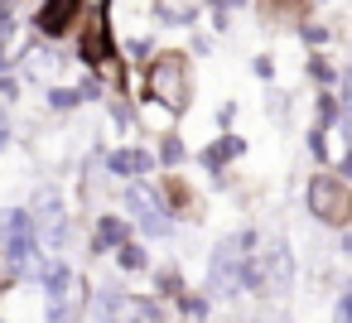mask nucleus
Segmentation results:
<instances>
[{
  "mask_svg": "<svg viewBox=\"0 0 352 323\" xmlns=\"http://www.w3.org/2000/svg\"><path fill=\"white\" fill-rule=\"evenodd\" d=\"M150 15L169 30H184V25H198V5H169V0H160V5H150Z\"/></svg>",
  "mask_w": 352,
  "mask_h": 323,
  "instance_id": "obj_12",
  "label": "nucleus"
},
{
  "mask_svg": "<svg viewBox=\"0 0 352 323\" xmlns=\"http://www.w3.org/2000/svg\"><path fill=\"white\" fill-rule=\"evenodd\" d=\"M111 126L116 131H135V102L131 97H116L111 102Z\"/></svg>",
  "mask_w": 352,
  "mask_h": 323,
  "instance_id": "obj_20",
  "label": "nucleus"
},
{
  "mask_svg": "<svg viewBox=\"0 0 352 323\" xmlns=\"http://www.w3.org/2000/svg\"><path fill=\"white\" fill-rule=\"evenodd\" d=\"M256 78L270 82V78H275V63H270V58H256Z\"/></svg>",
  "mask_w": 352,
  "mask_h": 323,
  "instance_id": "obj_31",
  "label": "nucleus"
},
{
  "mask_svg": "<svg viewBox=\"0 0 352 323\" xmlns=\"http://www.w3.org/2000/svg\"><path fill=\"white\" fill-rule=\"evenodd\" d=\"M126 241H131V222H126L121 212H102V217H97V232H92V251H97V256H107V251L116 256Z\"/></svg>",
  "mask_w": 352,
  "mask_h": 323,
  "instance_id": "obj_11",
  "label": "nucleus"
},
{
  "mask_svg": "<svg viewBox=\"0 0 352 323\" xmlns=\"http://www.w3.org/2000/svg\"><path fill=\"white\" fill-rule=\"evenodd\" d=\"M338 323H352V285H347L342 299H338Z\"/></svg>",
  "mask_w": 352,
  "mask_h": 323,
  "instance_id": "obj_28",
  "label": "nucleus"
},
{
  "mask_svg": "<svg viewBox=\"0 0 352 323\" xmlns=\"http://www.w3.org/2000/svg\"><path fill=\"white\" fill-rule=\"evenodd\" d=\"M184 155H188V150H184V140H179V135H160V155H155V159H160L164 169H179V164H184Z\"/></svg>",
  "mask_w": 352,
  "mask_h": 323,
  "instance_id": "obj_18",
  "label": "nucleus"
},
{
  "mask_svg": "<svg viewBox=\"0 0 352 323\" xmlns=\"http://www.w3.org/2000/svg\"><path fill=\"white\" fill-rule=\"evenodd\" d=\"M145 87H150V102H160L169 116H179L188 107V92H193L188 58L184 54H155L150 58V73H145Z\"/></svg>",
  "mask_w": 352,
  "mask_h": 323,
  "instance_id": "obj_2",
  "label": "nucleus"
},
{
  "mask_svg": "<svg viewBox=\"0 0 352 323\" xmlns=\"http://www.w3.org/2000/svg\"><path fill=\"white\" fill-rule=\"evenodd\" d=\"M241 155H246V140H241V135H222L217 145H208V150L198 155V164H203L217 183H227V164L241 159Z\"/></svg>",
  "mask_w": 352,
  "mask_h": 323,
  "instance_id": "obj_10",
  "label": "nucleus"
},
{
  "mask_svg": "<svg viewBox=\"0 0 352 323\" xmlns=\"http://www.w3.org/2000/svg\"><path fill=\"white\" fill-rule=\"evenodd\" d=\"M309 78H314V82H323V92H328V87L338 82V68H333V58L314 54V58H309Z\"/></svg>",
  "mask_w": 352,
  "mask_h": 323,
  "instance_id": "obj_19",
  "label": "nucleus"
},
{
  "mask_svg": "<svg viewBox=\"0 0 352 323\" xmlns=\"http://www.w3.org/2000/svg\"><path fill=\"white\" fill-rule=\"evenodd\" d=\"M338 246H342V256H352V227L342 232V241H338Z\"/></svg>",
  "mask_w": 352,
  "mask_h": 323,
  "instance_id": "obj_32",
  "label": "nucleus"
},
{
  "mask_svg": "<svg viewBox=\"0 0 352 323\" xmlns=\"http://www.w3.org/2000/svg\"><path fill=\"white\" fill-rule=\"evenodd\" d=\"M92 318L97 323H145V299H135L126 285H102L92 294Z\"/></svg>",
  "mask_w": 352,
  "mask_h": 323,
  "instance_id": "obj_7",
  "label": "nucleus"
},
{
  "mask_svg": "<svg viewBox=\"0 0 352 323\" xmlns=\"http://www.w3.org/2000/svg\"><path fill=\"white\" fill-rule=\"evenodd\" d=\"M270 116H275V121H289V97H275V102H270Z\"/></svg>",
  "mask_w": 352,
  "mask_h": 323,
  "instance_id": "obj_30",
  "label": "nucleus"
},
{
  "mask_svg": "<svg viewBox=\"0 0 352 323\" xmlns=\"http://www.w3.org/2000/svg\"><path fill=\"white\" fill-rule=\"evenodd\" d=\"M44 107H49V111H78L82 97H78V87H49V92H44Z\"/></svg>",
  "mask_w": 352,
  "mask_h": 323,
  "instance_id": "obj_16",
  "label": "nucleus"
},
{
  "mask_svg": "<svg viewBox=\"0 0 352 323\" xmlns=\"http://www.w3.org/2000/svg\"><path fill=\"white\" fill-rule=\"evenodd\" d=\"M30 217H34L39 251H58V246H68V236H73V222H68L63 193H58L54 183H44V188L30 198Z\"/></svg>",
  "mask_w": 352,
  "mask_h": 323,
  "instance_id": "obj_3",
  "label": "nucleus"
},
{
  "mask_svg": "<svg viewBox=\"0 0 352 323\" xmlns=\"http://www.w3.org/2000/svg\"><path fill=\"white\" fill-rule=\"evenodd\" d=\"M58 68H63V54H58V49H49V44H44V49H34V54H25V73H30V78H54Z\"/></svg>",
  "mask_w": 352,
  "mask_h": 323,
  "instance_id": "obj_13",
  "label": "nucleus"
},
{
  "mask_svg": "<svg viewBox=\"0 0 352 323\" xmlns=\"http://www.w3.org/2000/svg\"><path fill=\"white\" fill-rule=\"evenodd\" d=\"M314 116H318V126H314V131H323V135H328V126H338V121H342V102H338L333 92H318V97H314Z\"/></svg>",
  "mask_w": 352,
  "mask_h": 323,
  "instance_id": "obj_14",
  "label": "nucleus"
},
{
  "mask_svg": "<svg viewBox=\"0 0 352 323\" xmlns=\"http://www.w3.org/2000/svg\"><path fill=\"white\" fill-rule=\"evenodd\" d=\"M299 39H304L309 49H318V44H328V39H333V30H328V25H318V20H304V25H299Z\"/></svg>",
  "mask_w": 352,
  "mask_h": 323,
  "instance_id": "obj_21",
  "label": "nucleus"
},
{
  "mask_svg": "<svg viewBox=\"0 0 352 323\" xmlns=\"http://www.w3.org/2000/svg\"><path fill=\"white\" fill-rule=\"evenodd\" d=\"M73 25H82V5H78V0H49V5L34 10V30L44 39H63Z\"/></svg>",
  "mask_w": 352,
  "mask_h": 323,
  "instance_id": "obj_9",
  "label": "nucleus"
},
{
  "mask_svg": "<svg viewBox=\"0 0 352 323\" xmlns=\"http://www.w3.org/2000/svg\"><path fill=\"white\" fill-rule=\"evenodd\" d=\"M126 54H131V58H145V68H150V58H155V54H150V39H131Z\"/></svg>",
  "mask_w": 352,
  "mask_h": 323,
  "instance_id": "obj_25",
  "label": "nucleus"
},
{
  "mask_svg": "<svg viewBox=\"0 0 352 323\" xmlns=\"http://www.w3.org/2000/svg\"><path fill=\"white\" fill-rule=\"evenodd\" d=\"M256 265H261V299H285L294 289V256H289V241L285 236L261 241Z\"/></svg>",
  "mask_w": 352,
  "mask_h": 323,
  "instance_id": "obj_6",
  "label": "nucleus"
},
{
  "mask_svg": "<svg viewBox=\"0 0 352 323\" xmlns=\"http://www.w3.org/2000/svg\"><path fill=\"white\" fill-rule=\"evenodd\" d=\"M208 15H212V20H217V30H232V25H227V20H232V5H212V10H208Z\"/></svg>",
  "mask_w": 352,
  "mask_h": 323,
  "instance_id": "obj_29",
  "label": "nucleus"
},
{
  "mask_svg": "<svg viewBox=\"0 0 352 323\" xmlns=\"http://www.w3.org/2000/svg\"><path fill=\"white\" fill-rule=\"evenodd\" d=\"M309 150H314V159H328V135L323 131H309Z\"/></svg>",
  "mask_w": 352,
  "mask_h": 323,
  "instance_id": "obj_26",
  "label": "nucleus"
},
{
  "mask_svg": "<svg viewBox=\"0 0 352 323\" xmlns=\"http://www.w3.org/2000/svg\"><path fill=\"white\" fill-rule=\"evenodd\" d=\"M309 212L318 217V222H328V227H347L352 222V183H342L338 174H314L309 179Z\"/></svg>",
  "mask_w": 352,
  "mask_h": 323,
  "instance_id": "obj_5",
  "label": "nucleus"
},
{
  "mask_svg": "<svg viewBox=\"0 0 352 323\" xmlns=\"http://www.w3.org/2000/svg\"><path fill=\"white\" fill-rule=\"evenodd\" d=\"M155 155L150 150H140V145H121V150H107V159H102V169L111 174V179H126V183H145L150 174H155Z\"/></svg>",
  "mask_w": 352,
  "mask_h": 323,
  "instance_id": "obj_8",
  "label": "nucleus"
},
{
  "mask_svg": "<svg viewBox=\"0 0 352 323\" xmlns=\"http://www.w3.org/2000/svg\"><path fill=\"white\" fill-rule=\"evenodd\" d=\"M82 318V304H58V309H49V323H78Z\"/></svg>",
  "mask_w": 352,
  "mask_h": 323,
  "instance_id": "obj_23",
  "label": "nucleus"
},
{
  "mask_svg": "<svg viewBox=\"0 0 352 323\" xmlns=\"http://www.w3.org/2000/svg\"><path fill=\"white\" fill-rule=\"evenodd\" d=\"M116 265H121L126 275H135V270H150V256H145V246H140V241H126V246L116 251Z\"/></svg>",
  "mask_w": 352,
  "mask_h": 323,
  "instance_id": "obj_15",
  "label": "nucleus"
},
{
  "mask_svg": "<svg viewBox=\"0 0 352 323\" xmlns=\"http://www.w3.org/2000/svg\"><path fill=\"white\" fill-rule=\"evenodd\" d=\"M155 294L160 299H184L188 289H184V275L179 270H155Z\"/></svg>",
  "mask_w": 352,
  "mask_h": 323,
  "instance_id": "obj_17",
  "label": "nucleus"
},
{
  "mask_svg": "<svg viewBox=\"0 0 352 323\" xmlns=\"http://www.w3.org/2000/svg\"><path fill=\"white\" fill-rule=\"evenodd\" d=\"M0 323H6V318H0Z\"/></svg>",
  "mask_w": 352,
  "mask_h": 323,
  "instance_id": "obj_33",
  "label": "nucleus"
},
{
  "mask_svg": "<svg viewBox=\"0 0 352 323\" xmlns=\"http://www.w3.org/2000/svg\"><path fill=\"white\" fill-rule=\"evenodd\" d=\"M121 208L131 212V222H135L150 241H160V236L174 232V212L164 208L160 188H150V183H126V188H121Z\"/></svg>",
  "mask_w": 352,
  "mask_h": 323,
  "instance_id": "obj_4",
  "label": "nucleus"
},
{
  "mask_svg": "<svg viewBox=\"0 0 352 323\" xmlns=\"http://www.w3.org/2000/svg\"><path fill=\"white\" fill-rule=\"evenodd\" d=\"M179 309H184L188 318H208V294H193V289H188V294L179 299Z\"/></svg>",
  "mask_w": 352,
  "mask_h": 323,
  "instance_id": "obj_22",
  "label": "nucleus"
},
{
  "mask_svg": "<svg viewBox=\"0 0 352 323\" xmlns=\"http://www.w3.org/2000/svg\"><path fill=\"white\" fill-rule=\"evenodd\" d=\"M15 97H20V78L6 73V78H0V102H15Z\"/></svg>",
  "mask_w": 352,
  "mask_h": 323,
  "instance_id": "obj_27",
  "label": "nucleus"
},
{
  "mask_svg": "<svg viewBox=\"0 0 352 323\" xmlns=\"http://www.w3.org/2000/svg\"><path fill=\"white\" fill-rule=\"evenodd\" d=\"M78 97H82V102H97V97H102V78H97V73H87V78L78 82Z\"/></svg>",
  "mask_w": 352,
  "mask_h": 323,
  "instance_id": "obj_24",
  "label": "nucleus"
},
{
  "mask_svg": "<svg viewBox=\"0 0 352 323\" xmlns=\"http://www.w3.org/2000/svg\"><path fill=\"white\" fill-rule=\"evenodd\" d=\"M256 251H261V236H256L251 227L222 236V241L212 246V260H208V289H212L217 299L246 294V265H251Z\"/></svg>",
  "mask_w": 352,
  "mask_h": 323,
  "instance_id": "obj_1",
  "label": "nucleus"
}]
</instances>
